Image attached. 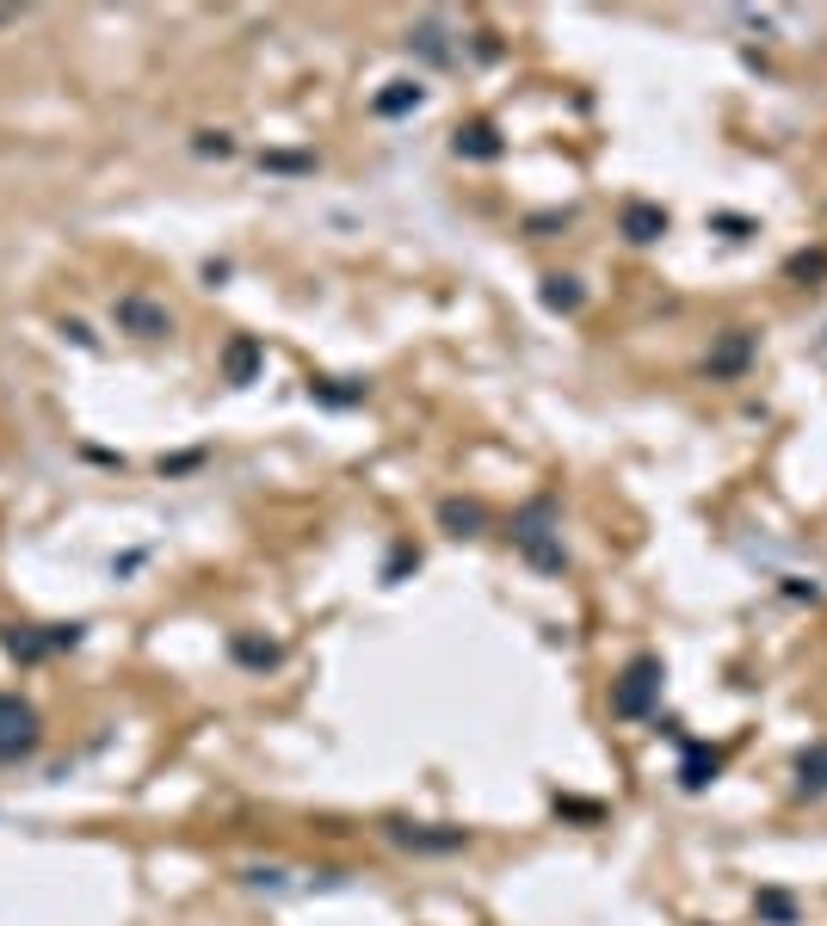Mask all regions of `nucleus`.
<instances>
[{
	"label": "nucleus",
	"instance_id": "nucleus-1",
	"mask_svg": "<svg viewBox=\"0 0 827 926\" xmlns=\"http://www.w3.org/2000/svg\"><path fill=\"white\" fill-rule=\"evenodd\" d=\"M513 544L531 568H544V575H563L568 568V549H563V532H556V501H531L525 513L513 519Z\"/></svg>",
	"mask_w": 827,
	"mask_h": 926
},
{
	"label": "nucleus",
	"instance_id": "nucleus-2",
	"mask_svg": "<svg viewBox=\"0 0 827 926\" xmlns=\"http://www.w3.org/2000/svg\"><path fill=\"white\" fill-rule=\"evenodd\" d=\"M37 741H44V722H37V710L25 705L19 691H0V766L32 760Z\"/></svg>",
	"mask_w": 827,
	"mask_h": 926
},
{
	"label": "nucleus",
	"instance_id": "nucleus-3",
	"mask_svg": "<svg viewBox=\"0 0 827 926\" xmlns=\"http://www.w3.org/2000/svg\"><path fill=\"white\" fill-rule=\"evenodd\" d=\"M655 698H661V661L636 655L624 674H618V686H611V717H649Z\"/></svg>",
	"mask_w": 827,
	"mask_h": 926
},
{
	"label": "nucleus",
	"instance_id": "nucleus-4",
	"mask_svg": "<svg viewBox=\"0 0 827 926\" xmlns=\"http://www.w3.org/2000/svg\"><path fill=\"white\" fill-rule=\"evenodd\" d=\"M111 322H118V334H130V340H167L173 334L167 303L142 297V291H124V297L111 303Z\"/></svg>",
	"mask_w": 827,
	"mask_h": 926
},
{
	"label": "nucleus",
	"instance_id": "nucleus-5",
	"mask_svg": "<svg viewBox=\"0 0 827 926\" xmlns=\"http://www.w3.org/2000/svg\"><path fill=\"white\" fill-rule=\"evenodd\" d=\"M753 352H760V340H753V328H729L717 346H710V359H704V371L710 378H741L753 364Z\"/></svg>",
	"mask_w": 827,
	"mask_h": 926
},
{
	"label": "nucleus",
	"instance_id": "nucleus-6",
	"mask_svg": "<svg viewBox=\"0 0 827 926\" xmlns=\"http://www.w3.org/2000/svg\"><path fill=\"white\" fill-rule=\"evenodd\" d=\"M451 155L457 161H500L507 155V142H500V130L488 124V118H469V124L451 130Z\"/></svg>",
	"mask_w": 827,
	"mask_h": 926
},
{
	"label": "nucleus",
	"instance_id": "nucleus-7",
	"mask_svg": "<svg viewBox=\"0 0 827 926\" xmlns=\"http://www.w3.org/2000/svg\"><path fill=\"white\" fill-rule=\"evenodd\" d=\"M618 229H624V241H636V248H649V241L667 236V210L649 205V198H630L624 210H618Z\"/></svg>",
	"mask_w": 827,
	"mask_h": 926
},
{
	"label": "nucleus",
	"instance_id": "nucleus-8",
	"mask_svg": "<svg viewBox=\"0 0 827 926\" xmlns=\"http://www.w3.org/2000/svg\"><path fill=\"white\" fill-rule=\"evenodd\" d=\"M260 364H265V346L253 340V334H235V340L222 346V383H253Z\"/></svg>",
	"mask_w": 827,
	"mask_h": 926
},
{
	"label": "nucleus",
	"instance_id": "nucleus-9",
	"mask_svg": "<svg viewBox=\"0 0 827 926\" xmlns=\"http://www.w3.org/2000/svg\"><path fill=\"white\" fill-rule=\"evenodd\" d=\"M390 834L402 840V847H414V852H457V847H469V834H464V828L433 834V828H407V821H390Z\"/></svg>",
	"mask_w": 827,
	"mask_h": 926
},
{
	"label": "nucleus",
	"instance_id": "nucleus-10",
	"mask_svg": "<svg viewBox=\"0 0 827 926\" xmlns=\"http://www.w3.org/2000/svg\"><path fill=\"white\" fill-rule=\"evenodd\" d=\"M421 99H426L421 80H390V87L371 99V111L377 118H407V111H421Z\"/></svg>",
	"mask_w": 827,
	"mask_h": 926
},
{
	"label": "nucleus",
	"instance_id": "nucleus-11",
	"mask_svg": "<svg viewBox=\"0 0 827 926\" xmlns=\"http://www.w3.org/2000/svg\"><path fill=\"white\" fill-rule=\"evenodd\" d=\"M537 297H544V309H549V315H575L580 303H587V291H580V279H568V272H549Z\"/></svg>",
	"mask_w": 827,
	"mask_h": 926
},
{
	"label": "nucleus",
	"instance_id": "nucleus-12",
	"mask_svg": "<svg viewBox=\"0 0 827 926\" xmlns=\"http://www.w3.org/2000/svg\"><path fill=\"white\" fill-rule=\"evenodd\" d=\"M438 525L451 537H476L482 532V506L476 501H438Z\"/></svg>",
	"mask_w": 827,
	"mask_h": 926
},
{
	"label": "nucleus",
	"instance_id": "nucleus-13",
	"mask_svg": "<svg viewBox=\"0 0 827 926\" xmlns=\"http://www.w3.org/2000/svg\"><path fill=\"white\" fill-rule=\"evenodd\" d=\"M796 778H803V791H809V797H821V791H827V741H815V748H803V754H796Z\"/></svg>",
	"mask_w": 827,
	"mask_h": 926
},
{
	"label": "nucleus",
	"instance_id": "nucleus-14",
	"mask_svg": "<svg viewBox=\"0 0 827 926\" xmlns=\"http://www.w3.org/2000/svg\"><path fill=\"white\" fill-rule=\"evenodd\" d=\"M309 395H315V402H328V408H352V402H364V383H352V378H322V383H309Z\"/></svg>",
	"mask_w": 827,
	"mask_h": 926
},
{
	"label": "nucleus",
	"instance_id": "nucleus-15",
	"mask_svg": "<svg viewBox=\"0 0 827 926\" xmlns=\"http://www.w3.org/2000/svg\"><path fill=\"white\" fill-rule=\"evenodd\" d=\"M235 661H241V667H279V655L284 649L279 643H260V636H235Z\"/></svg>",
	"mask_w": 827,
	"mask_h": 926
},
{
	"label": "nucleus",
	"instance_id": "nucleus-16",
	"mask_svg": "<svg viewBox=\"0 0 827 926\" xmlns=\"http://www.w3.org/2000/svg\"><path fill=\"white\" fill-rule=\"evenodd\" d=\"M407 44L421 50L426 63H451V44H445V32H438L433 19H426V25H414V37H407Z\"/></svg>",
	"mask_w": 827,
	"mask_h": 926
},
{
	"label": "nucleus",
	"instance_id": "nucleus-17",
	"mask_svg": "<svg viewBox=\"0 0 827 926\" xmlns=\"http://www.w3.org/2000/svg\"><path fill=\"white\" fill-rule=\"evenodd\" d=\"M7 649H13L19 661H44L50 655V636H44V630H7Z\"/></svg>",
	"mask_w": 827,
	"mask_h": 926
},
{
	"label": "nucleus",
	"instance_id": "nucleus-18",
	"mask_svg": "<svg viewBox=\"0 0 827 926\" xmlns=\"http://www.w3.org/2000/svg\"><path fill=\"white\" fill-rule=\"evenodd\" d=\"M717 766H722V754H692V760H686V785H692V791L710 785V772H717Z\"/></svg>",
	"mask_w": 827,
	"mask_h": 926
},
{
	"label": "nucleus",
	"instance_id": "nucleus-19",
	"mask_svg": "<svg viewBox=\"0 0 827 926\" xmlns=\"http://www.w3.org/2000/svg\"><path fill=\"white\" fill-rule=\"evenodd\" d=\"M192 149H198V155H229L235 142H229V130H198V137H192Z\"/></svg>",
	"mask_w": 827,
	"mask_h": 926
},
{
	"label": "nucleus",
	"instance_id": "nucleus-20",
	"mask_svg": "<svg viewBox=\"0 0 827 926\" xmlns=\"http://www.w3.org/2000/svg\"><path fill=\"white\" fill-rule=\"evenodd\" d=\"M784 272H791V279H821V272H827V253H796Z\"/></svg>",
	"mask_w": 827,
	"mask_h": 926
},
{
	"label": "nucleus",
	"instance_id": "nucleus-21",
	"mask_svg": "<svg viewBox=\"0 0 827 926\" xmlns=\"http://www.w3.org/2000/svg\"><path fill=\"white\" fill-rule=\"evenodd\" d=\"M265 167H279V173H309L315 161H309V155H265Z\"/></svg>",
	"mask_w": 827,
	"mask_h": 926
},
{
	"label": "nucleus",
	"instance_id": "nucleus-22",
	"mask_svg": "<svg viewBox=\"0 0 827 926\" xmlns=\"http://www.w3.org/2000/svg\"><path fill=\"white\" fill-rule=\"evenodd\" d=\"M563 222H568V210H544V217H531L525 229L531 236H544V229H563Z\"/></svg>",
	"mask_w": 827,
	"mask_h": 926
},
{
	"label": "nucleus",
	"instance_id": "nucleus-23",
	"mask_svg": "<svg viewBox=\"0 0 827 926\" xmlns=\"http://www.w3.org/2000/svg\"><path fill=\"white\" fill-rule=\"evenodd\" d=\"M760 908L772 914V920H791V902H784V895H760Z\"/></svg>",
	"mask_w": 827,
	"mask_h": 926
},
{
	"label": "nucleus",
	"instance_id": "nucleus-24",
	"mask_svg": "<svg viewBox=\"0 0 827 926\" xmlns=\"http://www.w3.org/2000/svg\"><path fill=\"white\" fill-rule=\"evenodd\" d=\"M0 25H13V7H0Z\"/></svg>",
	"mask_w": 827,
	"mask_h": 926
}]
</instances>
